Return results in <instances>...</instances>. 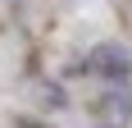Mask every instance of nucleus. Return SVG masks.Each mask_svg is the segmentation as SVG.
Wrapping results in <instances>:
<instances>
[{
  "label": "nucleus",
  "mask_w": 132,
  "mask_h": 128,
  "mask_svg": "<svg viewBox=\"0 0 132 128\" xmlns=\"http://www.w3.org/2000/svg\"><path fill=\"white\" fill-rule=\"evenodd\" d=\"M91 69L105 73V78H128V73H132V55L123 51V46H96Z\"/></svg>",
  "instance_id": "f257e3e1"
},
{
  "label": "nucleus",
  "mask_w": 132,
  "mask_h": 128,
  "mask_svg": "<svg viewBox=\"0 0 132 128\" xmlns=\"http://www.w3.org/2000/svg\"><path fill=\"white\" fill-rule=\"evenodd\" d=\"M96 110L109 119V128H123L132 119V96H128V91H105V101L96 105Z\"/></svg>",
  "instance_id": "f03ea898"
},
{
  "label": "nucleus",
  "mask_w": 132,
  "mask_h": 128,
  "mask_svg": "<svg viewBox=\"0 0 132 128\" xmlns=\"http://www.w3.org/2000/svg\"><path fill=\"white\" fill-rule=\"evenodd\" d=\"M105 128H109V124H105Z\"/></svg>",
  "instance_id": "7ed1b4c3"
}]
</instances>
